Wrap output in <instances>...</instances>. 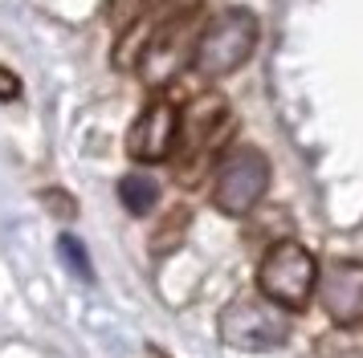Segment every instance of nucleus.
Listing matches in <instances>:
<instances>
[{"label":"nucleus","mask_w":363,"mask_h":358,"mask_svg":"<svg viewBox=\"0 0 363 358\" xmlns=\"http://www.w3.org/2000/svg\"><path fill=\"white\" fill-rule=\"evenodd\" d=\"M216 330H220V342L233 350L265 354V350H278L290 342V313L274 301H265L262 293L257 297H233L220 309Z\"/></svg>","instance_id":"5"},{"label":"nucleus","mask_w":363,"mask_h":358,"mask_svg":"<svg viewBox=\"0 0 363 358\" xmlns=\"http://www.w3.org/2000/svg\"><path fill=\"white\" fill-rule=\"evenodd\" d=\"M57 253H62V260L69 265V273L78 277V281H94V269H90V253H86V244L78 241V236L62 232V236H57Z\"/></svg>","instance_id":"12"},{"label":"nucleus","mask_w":363,"mask_h":358,"mask_svg":"<svg viewBox=\"0 0 363 358\" xmlns=\"http://www.w3.org/2000/svg\"><path fill=\"white\" fill-rule=\"evenodd\" d=\"M257 37H262V29H257V16L249 13V8H225V13H216L213 21L200 25L196 49H192L196 74L208 81H220V78H229V74H237L253 57Z\"/></svg>","instance_id":"2"},{"label":"nucleus","mask_w":363,"mask_h":358,"mask_svg":"<svg viewBox=\"0 0 363 358\" xmlns=\"http://www.w3.org/2000/svg\"><path fill=\"white\" fill-rule=\"evenodd\" d=\"M118 200H123V208L131 212V216H147L155 208V200H160V183L143 171H131V175L118 179Z\"/></svg>","instance_id":"9"},{"label":"nucleus","mask_w":363,"mask_h":358,"mask_svg":"<svg viewBox=\"0 0 363 358\" xmlns=\"http://www.w3.org/2000/svg\"><path fill=\"white\" fill-rule=\"evenodd\" d=\"M269 192V159L257 146H233L220 155L213 175V204L233 220H241L257 208Z\"/></svg>","instance_id":"6"},{"label":"nucleus","mask_w":363,"mask_h":358,"mask_svg":"<svg viewBox=\"0 0 363 358\" xmlns=\"http://www.w3.org/2000/svg\"><path fill=\"white\" fill-rule=\"evenodd\" d=\"M45 208H50L53 216H62V220H74V216H78V204H74L66 192H57V187L45 192Z\"/></svg>","instance_id":"14"},{"label":"nucleus","mask_w":363,"mask_h":358,"mask_svg":"<svg viewBox=\"0 0 363 358\" xmlns=\"http://www.w3.org/2000/svg\"><path fill=\"white\" fill-rule=\"evenodd\" d=\"M184 228H188V208H176L164 224H160V236L151 241V253H172V248L184 241Z\"/></svg>","instance_id":"13"},{"label":"nucleus","mask_w":363,"mask_h":358,"mask_svg":"<svg viewBox=\"0 0 363 358\" xmlns=\"http://www.w3.org/2000/svg\"><path fill=\"white\" fill-rule=\"evenodd\" d=\"M314 293L335 325H363V260H330Z\"/></svg>","instance_id":"8"},{"label":"nucleus","mask_w":363,"mask_h":358,"mask_svg":"<svg viewBox=\"0 0 363 358\" xmlns=\"http://www.w3.org/2000/svg\"><path fill=\"white\" fill-rule=\"evenodd\" d=\"M180 134V106L172 98H151L127 130V155L135 163H164L176 151Z\"/></svg>","instance_id":"7"},{"label":"nucleus","mask_w":363,"mask_h":358,"mask_svg":"<svg viewBox=\"0 0 363 358\" xmlns=\"http://www.w3.org/2000/svg\"><path fill=\"white\" fill-rule=\"evenodd\" d=\"M233 134V110L220 94H200L180 110V134L172 151V171L184 187H192L208 175V167L220 163Z\"/></svg>","instance_id":"1"},{"label":"nucleus","mask_w":363,"mask_h":358,"mask_svg":"<svg viewBox=\"0 0 363 358\" xmlns=\"http://www.w3.org/2000/svg\"><path fill=\"white\" fill-rule=\"evenodd\" d=\"M314 285H318V260L306 244L274 241L257 265V289L265 301L281 306L286 313H302L311 306Z\"/></svg>","instance_id":"3"},{"label":"nucleus","mask_w":363,"mask_h":358,"mask_svg":"<svg viewBox=\"0 0 363 358\" xmlns=\"http://www.w3.org/2000/svg\"><path fill=\"white\" fill-rule=\"evenodd\" d=\"M196 37H200V13L196 8H172L155 21L147 45L139 53V78L147 90H164L167 81L180 74L184 65L192 62V49H196Z\"/></svg>","instance_id":"4"},{"label":"nucleus","mask_w":363,"mask_h":358,"mask_svg":"<svg viewBox=\"0 0 363 358\" xmlns=\"http://www.w3.org/2000/svg\"><path fill=\"white\" fill-rule=\"evenodd\" d=\"M160 4H164V0H111V4H106V21L123 33V29H131L135 21L151 16Z\"/></svg>","instance_id":"11"},{"label":"nucleus","mask_w":363,"mask_h":358,"mask_svg":"<svg viewBox=\"0 0 363 358\" xmlns=\"http://www.w3.org/2000/svg\"><path fill=\"white\" fill-rule=\"evenodd\" d=\"M17 98H21V78L0 65V102H17Z\"/></svg>","instance_id":"15"},{"label":"nucleus","mask_w":363,"mask_h":358,"mask_svg":"<svg viewBox=\"0 0 363 358\" xmlns=\"http://www.w3.org/2000/svg\"><path fill=\"white\" fill-rule=\"evenodd\" d=\"M314 354L318 358H363V338L359 325H335L323 338L314 342Z\"/></svg>","instance_id":"10"}]
</instances>
